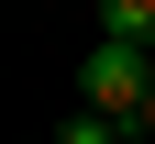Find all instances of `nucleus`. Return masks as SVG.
Masks as SVG:
<instances>
[{"label": "nucleus", "instance_id": "f03ea898", "mask_svg": "<svg viewBox=\"0 0 155 144\" xmlns=\"http://www.w3.org/2000/svg\"><path fill=\"white\" fill-rule=\"evenodd\" d=\"M100 33H122V45H155V0H100Z\"/></svg>", "mask_w": 155, "mask_h": 144}, {"label": "nucleus", "instance_id": "7ed1b4c3", "mask_svg": "<svg viewBox=\"0 0 155 144\" xmlns=\"http://www.w3.org/2000/svg\"><path fill=\"white\" fill-rule=\"evenodd\" d=\"M55 144H122V122H100V111H78V122H67Z\"/></svg>", "mask_w": 155, "mask_h": 144}, {"label": "nucleus", "instance_id": "20e7f679", "mask_svg": "<svg viewBox=\"0 0 155 144\" xmlns=\"http://www.w3.org/2000/svg\"><path fill=\"white\" fill-rule=\"evenodd\" d=\"M133 133H155V100H144V122H133Z\"/></svg>", "mask_w": 155, "mask_h": 144}, {"label": "nucleus", "instance_id": "f257e3e1", "mask_svg": "<svg viewBox=\"0 0 155 144\" xmlns=\"http://www.w3.org/2000/svg\"><path fill=\"white\" fill-rule=\"evenodd\" d=\"M78 89H89V111L100 122H144V100H155V45H122V33H100L89 45V67H78Z\"/></svg>", "mask_w": 155, "mask_h": 144}]
</instances>
